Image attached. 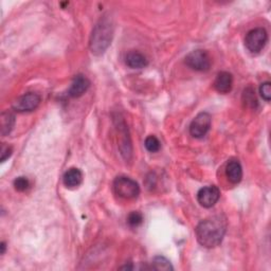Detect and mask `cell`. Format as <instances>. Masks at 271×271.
Here are the masks:
<instances>
[{
	"label": "cell",
	"instance_id": "obj_1",
	"mask_svg": "<svg viewBox=\"0 0 271 271\" xmlns=\"http://www.w3.org/2000/svg\"><path fill=\"white\" fill-rule=\"evenodd\" d=\"M227 230V220L222 215H215L201 220L195 229L198 243L206 248H215L223 242Z\"/></svg>",
	"mask_w": 271,
	"mask_h": 271
},
{
	"label": "cell",
	"instance_id": "obj_2",
	"mask_svg": "<svg viewBox=\"0 0 271 271\" xmlns=\"http://www.w3.org/2000/svg\"><path fill=\"white\" fill-rule=\"evenodd\" d=\"M113 36V26L111 21L107 17L100 20V22L94 27L91 38H90V50L95 55L103 54L106 49L111 44Z\"/></svg>",
	"mask_w": 271,
	"mask_h": 271
},
{
	"label": "cell",
	"instance_id": "obj_3",
	"mask_svg": "<svg viewBox=\"0 0 271 271\" xmlns=\"http://www.w3.org/2000/svg\"><path fill=\"white\" fill-rule=\"evenodd\" d=\"M113 191L121 198L134 199L140 194V186L129 177L119 176L113 181Z\"/></svg>",
	"mask_w": 271,
	"mask_h": 271
},
{
	"label": "cell",
	"instance_id": "obj_4",
	"mask_svg": "<svg viewBox=\"0 0 271 271\" xmlns=\"http://www.w3.org/2000/svg\"><path fill=\"white\" fill-rule=\"evenodd\" d=\"M268 42L267 31L263 28H256L249 31L245 38V45L251 53H260Z\"/></svg>",
	"mask_w": 271,
	"mask_h": 271
},
{
	"label": "cell",
	"instance_id": "obj_5",
	"mask_svg": "<svg viewBox=\"0 0 271 271\" xmlns=\"http://www.w3.org/2000/svg\"><path fill=\"white\" fill-rule=\"evenodd\" d=\"M185 64L195 71L205 72L210 69L211 59L205 50H195L186 55Z\"/></svg>",
	"mask_w": 271,
	"mask_h": 271
},
{
	"label": "cell",
	"instance_id": "obj_6",
	"mask_svg": "<svg viewBox=\"0 0 271 271\" xmlns=\"http://www.w3.org/2000/svg\"><path fill=\"white\" fill-rule=\"evenodd\" d=\"M211 123L212 119L208 112L198 113L190 125V133L192 137L196 139H201L205 137L210 130Z\"/></svg>",
	"mask_w": 271,
	"mask_h": 271
},
{
	"label": "cell",
	"instance_id": "obj_7",
	"mask_svg": "<svg viewBox=\"0 0 271 271\" xmlns=\"http://www.w3.org/2000/svg\"><path fill=\"white\" fill-rule=\"evenodd\" d=\"M41 96L37 93L28 92L17 99L12 107L17 112H28L35 110L41 104Z\"/></svg>",
	"mask_w": 271,
	"mask_h": 271
},
{
	"label": "cell",
	"instance_id": "obj_8",
	"mask_svg": "<svg viewBox=\"0 0 271 271\" xmlns=\"http://www.w3.org/2000/svg\"><path fill=\"white\" fill-rule=\"evenodd\" d=\"M220 191L215 185L205 186L198 191L197 200L203 208H212L219 200Z\"/></svg>",
	"mask_w": 271,
	"mask_h": 271
},
{
	"label": "cell",
	"instance_id": "obj_9",
	"mask_svg": "<svg viewBox=\"0 0 271 271\" xmlns=\"http://www.w3.org/2000/svg\"><path fill=\"white\" fill-rule=\"evenodd\" d=\"M89 86H90V82L86 76H84L82 74L76 75L71 84L69 90H68V94H69L71 98H80L88 90Z\"/></svg>",
	"mask_w": 271,
	"mask_h": 271
},
{
	"label": "cell",
	"instance_id": "obj_10",
	"mask_svg": "<svg viewBox=\"0 0 271 271\" xmlns=\"http://www.w3.org/2000/svg\"><path fill=\"white\" fill-rule=\"evenodd\" d=\"M233 86V76L231 73L223 71L217 74L215 82H214V87L216 91L219 93H229Z\"/></svg>",
	"mask_w": 271,
	"mask_h": 271
},
{
	"label": "cell",
	"instance_id": "obj_11",
	"mask_svg": "<svg viewBox=\"0 0 271 271\" xmlns=\"http://www.w3.org/2000/svg\"><path fill=\"white\" fill-rule=\"evenodd\" d=\"M226 176L231 183H240L243 178V168L241 163L237 160H230L226 167Z\"/></svg>",
	"mask_w": 271,
	"mask_h": 271
},
{
	"label": "cell",
	"instance_id": "obj_12",
	"mask_svg": "<svg viewBox=\"0 0 271 271\" xmlns=\"http://www.w3.org/2000/svg\"><path fill=\"white\" fill-rule=\"evenodd\" d=\"M125 63L132 69H142L148 65V61L144 54L138 51H130L125 56Z\"/></svg>",
	"mask_w": 271,
	"mask_h": 271
},
{
	"label": "cell",
	"instance_id": "obj_13",
	"mask_svg": "<svg viewBox=\"0 0 271 271\" xmlns=\"http://www.w3.org/2000/svg\"><path fill=\"white\" fill-rule=\"evenodd\" d=\"M64 184L69 189L78 188L83 181V174L76 167H71L64 174Z\"/></svg>",
	"mask_w": 271,
	"mask_h": 271
},
{
	"label": "cell",
	"instance_id": "obj_14",
	"mask_svg": "<svg viewBox=\"0 0 271 271\" xmlns=\"http://www.w3.org/2000/svg\"><path fill=\"white\" fill-rule=\"evenodd\" d=\"M15 124V115L11 111H4L0 117V126H2V134L7 136L11 132Z\"/></svg>",
	"mask_w": 271,
	"mask_h": 271
},
{
	"label": "cell",
	"instance_id": "obj_15",
	"mask_svg": "<svg viewBox=\"0 0 271 271\" xmlns=\"http://www.w3.org/2000/svg\"><path fill=\"white\" fill-rule=\"evenodd\" d=\"M150 268L155 270H165V271L174 269L171 262L165 259L164 257H156L154 260H152Z\"/></svg>",
	"mask_w": 271,
	"mask_h": 271
},
{
	"label": "cell",
	"instance_id": "obj_16",
	"mask_svg": "<svg viewBox=\"0 0 271 271\" xmlns=\"http://www.w3.org/2000/svg\"><path fill=\"white\" fill-rule=\"evenodd\" d=\"M143 215L138 211H132L127 216V224L131 228H138L143 224Z\"/></svg>",
	"mask_w": 271,
	"mask_h": 271
},
{
	"label": "cell",
	"instance_id": "obj_17",
	"mask_svg": "<svg viewBox=\"0 0 271 271\" xmlns=\"http://www.w3.org/2000/svg\"><path fill=\"white\" fill-rule=\"evenodd\" d=\"M145 148L150 152H157L161 148V143L155 136H148L144 142Z\"/></svg>",
	"mask_w": 271,
	"mask_h": 271
},
{
	"label": "cell",
	"instance_id": "obj_18",
	"mask_svg": "<svg viewBox=\"0 0 271 271\" xmlns=\"http://www.w3.org/2000/svg\"><path fill=\"white\" fill-rule=\"evenodd\" d=\"M244 101L247 105H249L252 108H256L258 106V100L254 94V90L251 87H248L244 91Z\"/></svg>",
	"mask_w": 271,
	"mask_h": 271
},
{
	"label": "cell",
	"instance_id": "obj_19",
	"mask_svg": "<svg viewBox=\"0 0 271 271\" xmlns=\"http://www.w3.org/2000/svg\"><path fill=\"white\" fill-rule=\"evenodd\" d=\"M14 188L18 192H25L30 188V181L27 177H17L14 180Z\"/></svg>",
	"mask_w": 271,
	"mask_h": 271
},
{
	"label": "cell",
	"instance_id": "obj_20",
	"mask_svg": "<svg viewBox=\"0 0 271 271\" xmlns=\"http://www.w3.org/2000/svg\"><path fill=\"white\" fill-rule=\"evenodd\" d=\"M260 93L261 96L266 101L269 102L271 99V84L270 82H265L260 86Z\"/></svg>",
	"mask_w": 271,
	"mask_h": 271
},
{
	"label": "cell",
	"instance_id": "obj_21",
	"mask_svg": "<svg viewBox=\"0 0 271 271\" xmlns=\"http://www.w3.org/2000/svg\"><path fill=\"white\" fill-rule=\"evenodd\" d=\"M12 151H13V148L11 146L5 145V144L2 146V152H0V155H2L0 160H2V162H5L8 158L11 157Z\"/></svg>",
	"mask_w": 271,
	"mask_h": 271
},
{
	"label": "cell",
	"instance_id": "obj_22",
	"mask_svg": "<svg viewBox=\"0 0 271 271\" xmlns=\"http://www.w3.org/2000/svg\"><path fill=\"white\" fill-rule=\"evenodd\" d=\"M0 248H2V254H5V252H6V248H7L5 242L2 243V246H0Z\"/></svg>",
	"mask_w": 271,
	"mask_h": 271
}]
</instances>
